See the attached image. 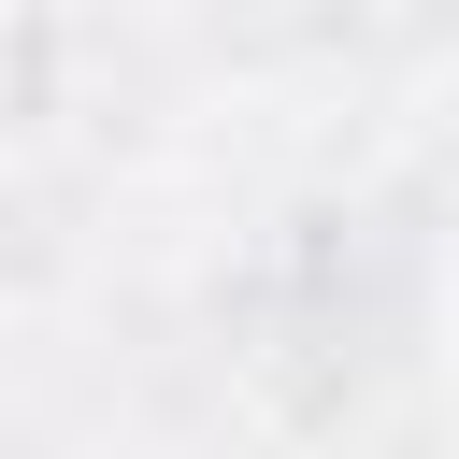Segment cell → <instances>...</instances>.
<instances>
[{"instance_id": "6da1fadb", "label": "cell", "mask_w": 459, "mask_h": 459, "mask_svg": "<svg viewBox=\"0 0 459 459\" xmlns=\"http://www.w3.org/2000/svg\"><path fill=\"white\" fill-rule=\"evenodd\" d=\"M430 330H445V359H459V215H445V258H430Z\"/></svg>"}]
</instances>
